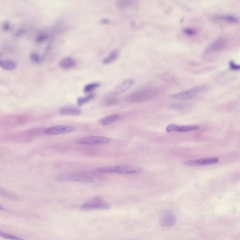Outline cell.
<instances>
[{
    "label": "cell",
    "mask_w": 240,
    "mask_h": 240,
    "mask_svg": "<svg viewBox=\"0 0 240 240\" xmlns=\"http://www.w3.org/2000/svg\"><path fill=\"white\" fill-rule=\"evenodd\" d=\"M160 92V88L158 86H145L128 94L126 98V101L129 104L143 103L153 99Z\"/></svg>",
    "instance_id": "6da1fadb"
},
{
    "label": "cell",
    "mask_w": 240,
    "mask_h": 240,
    "mask_svg": "<svg viewBox=\"0 0 240 240\" xmlns=\"http://www.w3.org/2000/svg\"><path fill=\"white\" fill-rule=\"evenodd\" d=\"M142 168L131 165L108 166L100 167L96 169V171L100 173H116L119 174H136L143 171Z\"/></svg>",
    "instance_id": "7a4b0ae2"
},
{
    "label": "cell",
    "mask_w": 240,
    "mask_h": 240,
    "mask_svg": "<svg viewBox=\"0 0 240 240\" xmlns=\"http://www.w3.org/2000/svg\"><path fill=\"white\" fill-rule=\"evenodd\" d=\"M206 90V87L203 85L196 86L184 91L172 94V99L177 100H189L201 95Z\"/></svg>",
    "instance_id": "3957f363"
},
{
    "label": "cell",
    "mask_w": 240,
    "mask_h": 240,
    "mask_svg": "<svg viewBox=\"0 0 240 240\" xmlns=\"http://www.w3.org/2000/svg\"><path fill=\"white\" fill-rule=\"evenodd\" d=\"M55 180L61 182H78L89 183L93 182V179L85 174L75 173H69L58 176L55 178Z\"/></svg>",
    "instance_id": "277c9868"
},
{
    "label": "cell",
    "mask_w": 240,
    "mask_h": 240,
    "mask_svg": "<svg viewBox=\"0 0 240 240\" xmlns=\"http://www.w3.org/2000/svg\"><path fill=\"white\" fill-rule=\"evenodd\" d=\"M110 208L109 203L100 197H96L80 205V209L85 211L94 210H108Z\"/></svg>",
    "instance_id": "5b68a950"
},
{
    "label": "cell",
    "mask_w": 240,
    "mask_h": 240,
    "mask_svg": "<svg viewBox=\"0 0 240 240\" xmlns=\"http://www.w3.org/2000/svg\"><path fill=\"white\" fill-rule=\"evenodd\" d=\"M111 141V138L106 136H92L80 138L76 141V143L80 145H99L108 144Z\"/></svg>",
    "instance_id": "8992f818"
},
{
    "label": "cell",
    "mask_w": 240,
    "mask_h": 240,
    "mask_svg": "<svg viewBox=\"0 0 240 240\" xmlns=\"http://www.w3.org/2000/svg\"><path fill=\"white\" fill-rule=\"evenodd\" d=\"M177 218L176 215L169 210H163L160 214L159 222L162 227H169L176 224Z\"/></svg>",
    "instance_id": "52a82bcc"
},
{
    "label": "cell",
    "mask_w": 240,
    "mask_h": 240,
    "mask_svg": "<svg viewBox=\"0 0 240 240\" xmlns=\"http://www.w3.org/2000/svg\"><path fill=\"white\" fill-rule=\"evenodd\" d=\"M75 129V128L71 126L56 125L46 128L43 133L47 135H59L73 132Z\"/></svg>",
    "instance_id": "ba28073f"
},
{
    "label": "cell",
    "mask_w": 240,
    "mask_h": 240,
    "mask_svg": "<svg viewBox=\"0 0 240 240\" xmlns=\"http://www.w3.org/2000/svg\"><path fill=\"white\" fill-rule=\"evenodd\" d=\"M199 127L196 125H181L171 124L166 128L167 133L189 132L199 129Z\"/></svg>",
    "instance_id": "9c48e42d"
},
{
    "label": "cell",
    "mask_w": 240,
    "mask_h": 240,
    "mask_svg": "<svg viewBox=\"0 0 240 240\" xmlns=\"http://www.w3.org/2000/svg\"><path fill=\"white\" fill-rule=\"evenodd\" d=\"M226 40L223 39H218L212 43V44L207 48L205 52V55L207 57L215 55L221 52L226 46Z\"/></svg>",
    "instance_id": "30bf717a"
},
{
    "label": "cell",
    "mask_w": 240,
    "mask_h": 240,
    "mask_svg": "<svg viewBox=\"0 0 240 240\" xmlns=\"http://www.w3.org/2000/svg\"><path fill=\"white\" fill-rule=\"evenodd\" d=\"M220 159L218 157H212V158H202L196 160H189L185 161L183 163L185 165L191 167L195 166H205L211 165L218 162Z\"/></svg>",
    "instance_id": "8fae6325"
},
{
    "label": "cell",
    "mask_w": 240,
    "mask_h": 240,
    "mask_svg": "<svg viewBox=\"0 0 240 240\" xmlns=\"http://www.w3.org/2000/svg\"><path fill=\"white\" fill-rule=\"evenodd\" d=\"M134 83V80L133 79H127L119 83L116 87L112 91L111 94L117 96L124 93L128 90Z\"/></svg>",
    "instance_id": "7c38bea8"
},
{
    "label": "cell",
    "mask_w": 240,
    "mask_h": 240,
    "mask_svg": "<svg viewBox=\"0 0 240 240\" xmlns=\"http://www.w3.org/2000/svg\"><path fill=\"white\" fill-rule=\"evenodd\" d=\"M120 118V117L118 114H113L102 118L100 120L99 122L101 125L108 126L117 122Z\"/></svg>",
    "instance_id": "4fadbf2b"
},
{
    "label": "cell",
    "mask_w": 240,
    "mask_h": 240,
    "mask_svg": "<svg viewBox=\"0 0 240 240\" xmlns=\"http://www.w3.org/2000/svg\"><path fill=\"white\" fill-rule=\"evenodd\" d=\"M76 64V62L71 57L64 58L60 63V66L62 69L69 70L73 68Z\"/></svg>",
    "instance_id": "5bb4252c"
},
{
    "label": "cell",
    "mask_w": 240,
    "mask_h": 240,
    "mask_svg": "<svg viewBox=\"0 0 240 240\" xmlns=\"http://www.w3.org/2000/svg\"><path fill=\"white\" fill-rule=\"evenodd\" d=\"M60 113L62 115L66 116H78L81 114L79 109L75 108H63L60 109Z\"/></svg>",
    "instance_id": "9a60e30c"
},
{
    "label": "cell",
    "mask_w": 240,
    "mask_h": 240,
    "mask_svg": "<svg viewBox=\"0 0 240 240\" xmlns=\"http://www.w3.org/2000/svg\"><path fill=\"white\" fill-rule=\"evenodd\" d=\"M17 65L14 61L10 60H0V67L7 71H12L16 68Z\"/></svg>",
    "instance_id": "2e32d148"
},
{
    "label": "cell",
    "mask_w": 240,
    "mask_h": 240,
    "mask_svg": "<svg viewBox=\"0 0 240 240\" xmlns=\"http://www.w3.org/2000/svg\"><path fill=\"white\" fill-rule=\"evenodd\" d=\"M117 101L116 96L111 94L110 95L105 97L102 100L101 104H103V106H112L116 105L117 103Z\"/></svg>",
    "instance_id": "e0dca14e"
},
{
    "label": "cell",
    "mask_w": 240,
    "mask_h": 240,
    "mask_svg": "<svg viewBox=\"0 0 240 240\" xmlns=\"http://www.w3.org/2000/svg\"><path fill=\"white\" fill-rule=\"evenodd\" d=\"M119 53L117 50H114L111 54L104 59L102 63L104 64H108L115 61L118 56Z\"/></svg>",
    "instance_id": "ac0fdd59"
},
{
    "label": "cell",
    "mask_w": 240,
    "mask_h": 240,
    "mask_svg": "<svg viewBox=\"0 0 240 240\" xmlns=\"http://www.w3.org/2000/svg\"><path fill=\"white\" fill-rule=\"evenodd\" d=\"M100 83H89L84 86L83 88V91L86 93L91 92L93 91L95 89L99 87Z\"/></svg>",
    "instance_id": "d6986e66"
},
{
    "label": "cell",
    "mask_w": 240,
    "mask_h": 240,
    "mask_svg": "<svg viewBox=\"0 0 240 240\" xmlns=\"http://www.w3.org/2000/svg\"><path fill=\"white\" fill-rule=\"evenodd\" d=\"M93 98H94V95H89L85 96V97L79 98L78 100V105H79V106L83 105L88 102H89L92 100L93 99Z\"/></svg>",
    "instance_id": "ffe728a7"
},
{
    "label": "cell",
    "mask_w": 240,
    "mask_h": 240,
    "mask_svg": "<svg viewBox=\"0 0 240 240\" xmlns=\"http://www.w3.org/2000/svg\"><path fill=\"white\" fill-rule=\"evenodd\" d=\"M0 236H1L2 238H5L7 239H10V240H22L21 238H19L17 236H14V235H10V234H7L5 233L2 232L1 231H0Z\"/></svg>",
    "instance_id": "44dd1931"
},
{
    "label": "cell",
    "mask_w": 240,
    "mask_h": 240,
    "mask_svg": "<svg viewBox=\"0 0 240 240\" xmlns=\"http://www.w3.org/2000/svg\"><path fill=\"white\" fill-rule=\"evenodd\" d=\"M230 65V68L231 70L233 71H239L240 69V66L239 65L237 64L236 63H234V61H230L229 63Z\"/></svg>",
    "instance_id": "7402d4cb"
},
{
    "label": "cell",
    "mask_w": 240,
    "mask_h": 240,
    "mask_svg": "<svg viewBox=\"0 0 240 240\" xmlns=\"http://www.w3.org/2000/svg\"><path fill=\"white\" fill-rule=\"evenodd\" d=\"M31 59L34 63H38L40 62V58L39 55L35 53H32L31 55Z\"/></svg>",
    "instance_id": "603a6c76"
},
{
    "label": "cell",
    "mask_w": 240,
    "mask_h": 240,
    "mask_svg": "<svg viewBox=\"0 0 240 240\" xmlns=\"http://www.w3.org/2000/svg\"><path fill=\"white\" fill-rule=\"evenodd\" d=\"M47 35L45 33H41L39 34L37 37L36 40L38 42H41L47 39Z\"/></svg>",
    "instance_id": "cb8c5ba5"
},
{
    "label": "cell",
    "mask_w": 240,
    "mask_h": 240,
    "mask_svg": "<svg viewBox=\"0 0 240 240\" xmlns=\"http://www.w3.org/2000/svg\"><path fill=\"white\" fill-rule=\"evenodd\" d=\"M173 108H187L188 107L187 105H185V104H174L172 106Z\"/></svg>",
    "instance_id": "d4e9b609"
},
{
    "label": "cell",
    "mask_w": 240,
    "mask_h": 240,
    "mask_svg": "<svg viewBox=\"0 0 240 240\" xmlns=\"http://www.w3.org/2000/svg\"><path fill=\"white\" fill-rule=\"evenodd\" d=\"M3 210V208H2V207L1 206H0V211H1V210Z\"/></svg>",
    "instance_id": "484cf974"
}]
</instances>
